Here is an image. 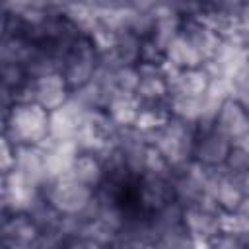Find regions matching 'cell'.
<instances>
[{
    "mask_svg": "<svg viewBox=\"0 0 249 249\" xmlns=\"http://www.w3.org/2000/svg\"><path fill=\"white\" fill-rule=\"evenodd\" d=\"M2 136L16 148L41 146L51 136V111L33 101H14L2 111Z\"/></svg>",
    "mask_w": 249,
    "mask_h": 249,
    "instance_id": "1",
    "label": "cell"
},
{
    "mask_svg": "<svg viewBox=\"0 0 249 249\" xmlns=\"http://www.w3.org/2000/svg\"><path fill=\"white\" fill-rule=\"evenodd\" d=\"M196 124L169 115V119L148 134L150 144L160 152L165 163L175 171L193 161Z\"/></svg>",
    "mask_w": 249,
    "mask_h": 249,
    "instance_id": "2",
    "label": "cell"
},
{
    "mask_svg": "<svg viewBox=\"0 0 249 249\" xmlns=\"http://www.w3.org/2000/svg\"><path fill=\"white\" fill-rule=\"evenodd\" d=\"M47 202L64 216H82L95 198V189L76 181L70 175L49 179L43 185Z\"/></svg>",
    "mask_w": 249,
    "mask_h": 249,
    "instance_id": "3",
    "label": "cell"
},
{
    "mask_svg": "<svg viewBox=\"0 0 249 249\" xmlns=\"http://www.w3.org/2000/svg\"><path fill=\"white\" fill-rule=\"evenodd\" d=\"M97 68H99V51H97L95 43L91 41V37L84 33L68 49V53L62 60V66H60V74L68 82L70 89L76 91V89L84 88L88 82H91Z\"/></svg>",
    "mask_w": 249,
    "mask_h": 249,
    "instance_id": "4",
    "label": "cell"
},
{
    "mask_svg": "<svg viewBox=\"0 0 249 249\" xmlns=\"http://www.w3.org/2000/svg\"><path fill=\"white\" fill-rule=\"evenodd\" d=\"M222 212L224 210L208 195L189 206H183V224L195 239V245H208L218 233H222Z\"/></svg>",
    "mask_w": 249,
    "mask_h": 249,
    "instance_id": "5",
    "label": "cell"
},
{
    "mask_svg": "<svg viewBox=\"0 0 249 249\" xmlns=\"http://www.w3.org/2000/svg\"><path fill=\"white\" fill-rule=\"evenodd\" d=\"M70 95H72V89L64 80V76L60 72H53V74L29 78L25 86L19 89L16 101H33L45 107L47 111H54L62 103H66Z\"/></svg>",
    "mask_w": 249,
    "mask_h": 249,
    "instance_id": "6",
    "label": "cell"
},
{
    "mask_svg": "<svg viewBox=\"0 0 249 249\" xmlns=\"http://www.w3.org/2000/svg\"><path fill=\"white\" fill-rule=\"evenodd\" d=\"M43 198V187L33 185L18 171L2 173V214H27Z\"/></svg>",
    "mask_w": 249,
    "mask_h": 249,
    "instance_id": "7",
    "label": "cell"
},
{
    "mask_svg": "<svg viewBox=\"0 0 249 249\" xmlns=\"http://www.w3.org/2000/svg\"><path fill=\"white\" fill-rule=\"evenodd\" d=\"M231 150L230 138L216 128V124L196 126L195 146H193V161L202 167H222Z\"/></svg>",
    "mask_w": 249,
    "mask_h": 249,
    "instance_id": "8",
    "label": "cell"
},
{
    "mask_svg": "<svg viewBox=\"0 0 249 249\" xmlns=\"http://www.w3.org/2000/svg\"><path fill=\"white\" fill-rule=\"evenodd\" d=\"M41 230L29 214H2L0 247L4 249H31L39 247Z\"/></svg>",
    "mask_w": 249,
    "mask_h": 249,
    "instance_id": "9",
    "label": "cell"
},
{
    "mask_svg": "<svg viewBox=\"0 0 249 249\" xmlns=\"http://www.w3.org/2000/svg\"><path fill=\"white\" fill-rule=\"evenodd\" d=\"M89 111L91 109H88L74 95H70V99L66 103H62L58 109L51 111V138L76 142V138L84 130Z\"/></svg>",
    "mask_w": 249,
    "mask_h": 249,
    "instance_id": "10",
    "label": "cell"
},
{
    "mask_svg": "<svg viewBox=\"0 0 249 249\" xmlns=\"http://www.w3.org/2000/svg\"><path fill=\"white\" fill-rule=\"evenodd\" d=\"M214 124L220 132H224L230 138L231 146L249 142V109L233 97H228L222 103V107L216 113Z\"/></svg>",
    "mask_w": 249,
    "mask_h": 249,
    "instance_id": "11",
    "label": "cell"
},
{
    "mask_svg": "<svg viewBox=\"0 0 249 249\" xmlns=\"http://www.w3.org/2000/svg\"><path fill=\"white\" fill-rule=\"evenodd\" d=\"M70 177H74L76 181L89 185L93 189H97L103 179H105V165L101 161V158L93 152H78L70 171L66 173Z\"/></svg>",
    "mask_w": 249,
    "mask_h": 249,
    "instance_id": "12",
    "label": "cell"
},
{
    "mask_svg": "<svg viewBox=\"0 0 249 249\" xmlns=\"http://www.w3.org/2000/svg\"><path fill=\"white\" fill-rule=\"evenodd\" d=\"M105 109L121 126H134L140 113V103L134 93H119L109 101Z\"/></svg>",
    "mask_w": 249,
    "mask_h": 249,
    "instance_id": "13",
    "label": "cell"
},
{
    "mask_svg": "<svg viewBox=\"0 0 249 249\" xmlns=\"http://www.w3.org/2000/svg\"><path fill=\"white\" fill-rule=\"evenodd\" d=\"M228 89L230 97H233L249 109V60L228 80Z\"/></svg>",
    "mask_w": 249,
    "mask_h": 249,
    "instance_id": "14",
    "label": "cell"
},
{
    "mask_svg": "<svg viewBox=\"0 0 249 249\" xmlns=\"http://www.w3.org/2000/svg\"><path fill=\"white\" fill-rule=\"evenodd\" d=\"M233 179H235L239 191L243 193V196H249V171H243L239 175H233Z\"/></svg>",
    "mask_w": 249,
    "mask_h": 249,
    "instance_id": "15",
    "label": "cell"
},
{
    "mask_svg": "<svg viewBox=\"0 0 249 249\" xmlns=\"http://www.w3.org/2000/svg\"><path fill=\"white\" fill-rule=\"evenodd\" d=\"M237 214H241L243 218H249V196H243V200L239 202V206L235 208Z\"/></svg>",
    "mask_w": 249,
    "mask_h": 249,
    "instance_id": "16",
    "label": "cell"
}]
</instances>
